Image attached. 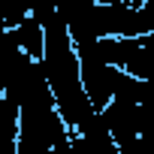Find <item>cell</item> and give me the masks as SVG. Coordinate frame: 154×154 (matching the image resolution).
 I'll return each mask as SVG.
<instances>
[{"instance_id":"3","label":"cell","mask_w":154,"mask_h":154,"mask_svg":"<svg viewBox=\"0 0 154 154\" xmlns=\"http://www.w3.org/2000/svg\"><path fill=\"white\" fill-rule=\"evenodd\" d=\"M30 15L27 3H0V30H15Z\"/></svg>"},{"instance_id":"2","label":"cell","mask_w":154,"mask_h":154,"mask_svg":"<svg viewBox=\"0 0 154 154\" xmlns=\"http://www.w3.org/2000/svg\"><path fill=\"white\" fill-rule=\"evenodd\" d=\"M18 148V100L0 94V154H15Z\"/></svg>"},{"instance_id":"1","label":"cell","mask_w":154,"mask_h":154,"mask_svg":"<svg viewBox=\"0 0 154 154\" xmlns=\"http://www.w3.org/2000/svg\"><path fill=\"white\" fill-rule=\"evenodd\" d=\"M18 100V148L15 154H72L69 130L60 121L42 63L27 60L3 91Z\"/></svg>"}]
</instances>
